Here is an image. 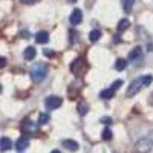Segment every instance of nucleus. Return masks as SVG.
Here are the masks:
<instances>
[{
    "label": "nucleus",
    "instance_id": "f257e3e1",
    "mask_svg": "<svg viewBox=\"0 0 153 153\" xmlns=\"http://www.w3.org/2000/svg\"><path fill=\"white\" fill-rule=\"evenodd\" d=\"M48 74V65L46 63H37L31 69V78L34 83H40L45 80V76Z\"/></svg>",
    "mask_w": 153,
    "mask_h": 153
},
{
    "label": "nucleus",
    "instance_id": "f03ea898",
    "mask_svg": "<svg viewBox=\"0 0 153 153\" xmlns=\"http://www.w3.org/2000/svg\"><path fill=\"white\" fill-rule=\"evenodd\" d=\"M86 68L87 66H86V60L84 58H76V60L72 61V65H71V71L75 75H81L86 71Z\"/></svg>",
    "mask_w": 153,
    "mask_h": 153
},
{
    "label": "nucleus",
    "instance_id": "7ed1b4c3",
    "mask_svg": "<svg viewBox=\"0 0 153 153\" xmlns=\"http://www.w3.org/2000/svg\"><path fill=\"white\" fill-rule=\"evenodd\" d=\"M144 87V84H143V78H136L135 81H132V84L129 86V89H127V94H126V97L127 98H130V97H133V95H136L141 89Z\"/></svg>",
    "mask_w": 153,
    "mask_h": 153
},
{
    "label": "nucleus",
    "instance_id": "20e7f679",
    "mask_svg": "<svg viewBox=\"0 0 153 153\" xmlns=\"http://www.w3.org/2000/svg\"><path fill=\"white\" fill-rule=\"evenodd\" d=\"M61 103H63V100H61L60 97L51 95V97H48V98H46L45 106H46V109H49V110H54V109L60 107V106H61Z\"/></svg>",
    "mask_w": 153,
    "mask_h": 153
},
{
    "label": "nucleus",
    "instance_id": "39448f33",
    "mask_svg": "<svg viewBox=\"0 0 153 153\" xmlns=\"http://www.w3.org/2000/svg\"><path fill=\"white\" fill-rule=\"evenodd\" d=\"M22 130H23L25 133H34V132L38 130V127H37V124H34L31 120H25V121L22 123Z\"/></svg>",
    "mask_w": 153,
    "mask_h": 153
},
{
    "label": "nucleus",
    "instance_id": "423d86ee",
    "mask_svg": "<svg viewBox=\"0 0 153 153\" xmlns=\"http://www.w3.org/2000/svg\"><path fill=\"white\" fill-rule=\"evenodd\" d=\"M29 147V138L28 136H22V138H19L17 139V143H16V149L19 150V152H25Z\"/></svg>",
    "mask_w": 153,
    "mask_h": 153
},
{
    "label": "nucleus",
    "instance_id": "0eeeda50",
    "mask_svg": "<svg viewBox=\"0 0 153 153\" xmlns=\"http://www.w3.org/2000/svg\"><path fill=\"white\" fill-rule=\"evenodd\" d=\"M83 20V12L81 9H74L72 14H71V23L72 25H80Z\"/></svg>",
    "mask_w": 153,
    "mask_h": 153
},
{
    "label": "nucleus",
    "instance_id": "6e6552de",
    "mask_svg": "<svg viewBox=\"0 0 153 153\" xmlns=\"http://www.w3.org/2000/svg\"><path fill=\"white\" fill-rule=\"evenodd\" d=\"M35 42H37L38 45H45V43H48V42H49V34H48L46 31L37 32V34H35Z\"/></svg>",
    "mask_w": 153,
    "mask_h": 153
},
{
    "label": "nucleus",
    "instance_id": "1a4fd4ad",
    "mask_svg": "<svg viewBox=\"0 0 153 153\" xmlns=\"http://www.w3.org/2000/svg\"><path fill=\"white\" fill-rule=\"evenodd\" d=\"M61 144H63V147H65V149H68L71 152H76V150H78V143L74 141V139H65Z\"/></svg>",
    "mask_w": 153,
    "mask_h": 153
},
{
    "label": "nucleus",
    "instance_id": "9d476101",
    "mask_svg": "<svg viewBox=\"0 0 153 153\" xmlns=\"http://www.w3.org/2000/svg\"><path fill=\"white\" fill-rule=\"evenodd\" d=\"M141 55H143V48L141 46H136V48H133L130 52H129V61H133V60L139 58Z\"/></svg>",
    "mask_w": 153,
    "mask_h": 153
},
{
    "label": "nucleus",
    "instance_id": "9b49d317",
    "mask_svg": "<svg viewBox=\"0 0 153 153\" xmlns=\"http://www.w3.org/2000/svg\"><path fill=\"white\" fill-rule=\"evenodd\" d=\"M35 55H37V51L32 46H28L26 49H25V52H23V57L26 58V60H34Z\"/></svg>",
    "mask_w": 153,
    "mask_h": 153
},
{
    "label": "nucleus",
    "instance_id": "f8f14e48",
    "mask_svg": "<svg viewBox=\"0 0 153 153\" xmlns=\"http://www.w3.org/2000/svg\"><path fill=\"white\" fill-rule=\"evenodd\" d=\"M11 147H12V143H11L9 138L3 136L2 139H0V150H2V152H8Z\"/></svg>",
    "mask_w": 153,
    "mask_h": 153
},
{
    "label": "nucleus",
    "instance_id": "ddd939ff",
    "mask_svg": "<svg viewBox=\"0 0 153 153\" xmlns=\"http://www.w3.org/2000/svg\"><path fill=\"white\" fill-rule=\"evenodd\" d=\"M113 95H115V92L112 91L110 87H109V89H104V91L100 92V97L103 98V100H110V98H113Z\"/></svg>",
    "mask_w": 153,
    "mask_h": 153
},
{
    "label": "nucleus",
    "instance_id": "4468645a",
    "mask_svg": "<svg viewBox=\"0 0 153 153\" xmlns=\"http://www.w3.org/2000/svg\"><path fill=\"white\" fill-rule=\"evenodd\" d=\"M133 3H135V0H121V5H123V9L126 12H130L132 8H133Z\"/></svg>",
    "mask_w": 153,
    "mask_h": 153
},
{
    "label": "nucleus",
    "instance_id": "2eb2a0df",
    "mask_svg": "<svg viewBox=\"0 0 153 153\" xmlns=\"http://www.w3.org/2000/svg\"><path fill=\"white\" fill-rule=\"evenodd\" d=\"M76 110H78V113L81 115V117H84V115L87 113V110H89V106H87L86 101H81V103H78V107H76Z\"/></svg>",
    "mask_w": 153,
    "mask_h": 153
},
{
    "label": "nucleus",
    "instance_id": "dca6fc26",
    "mask_svg": "<svg viewBox=\"0 0 153 153\" xmlns=\"http://www.w3.org/2000/svg\"><path fill=\"white\" fill-rule=\"evenodd\" d=\"M129 25H130V22L127 20V19H123V20H120V23H118V32H124L127 28H129Z\"/></svg>",
    "mask_w": 153,
    "mask_h": 153
},
{
    "label": "nucleus",
    "instance_id": "f3484780",
    "mask_svg": "<svg viewBox=\"0 0 153 153\" xmlns=\"http://www.w3.org/2000/svg\"><path fill=\"white\" fill-rule=\"evenodd\" d=\"M126 66H127V61L124 58H118L117 63H115V69H117V71H124Z\"/></svg>",
    "mask_w": 153,
    "mask_h": 153
},
{
    "label": "nucleus",
    "instance_id": "a211bd4d",
    "mask_svg": "<svg viewBox=\"0 0 153 153\" xmlns=\"http://www.w3.org/2000/svg\"><path fill=\"white\" fill-rule=\"evenodd\" d=\"M100 37H101V32L98 29H95V31H92L91 34H89V38H91V42H94V43L100 40Z\"/></svg>",
    "mask_w": 153,
    "mask_h": 153
},
{
    "label": "nucleus",
    "instance_id": "6ab92c4d",
    "mask_svg": "<svg viewBox=\"0 0 153 153\" xmlns=\"http://www.w3.org/2000/svg\"><path fill=\"white\" fill-rule=\"evenodd\" d=\"M48 123H49V115L48 113H42L40 118H38V124L43 126V124H48Z\"/></svg>",
    "mask_w": 153,
    "mask_h": 153
},
{
    "label": "nucleus",
    "instance_id": "aec40b11",
    "mask_svg": "<svg viewBox=\"0 0 153 153\" xmlns=\"http://www.w3.org/2000/svg\"><path fill=\"white\" fill-rule=\"evenodd\" d=\"M104 139V141H109V139H112V132H110V129H104L103 130V136H101Z\"/></svg>",
    "mask_w": 153,
    "mask_h": 153
},
{
    "label": "nucleus",
    "instance_id": "412c9836",
    "mask_svg": "<svg viewBox=\"0 0 153 153\" xmlns=\"http://www.w3.org/2000/svg\"><path fill=\"white\" fill-rule=\"evenodd\" d=\"M141 78H143V84L144 86H150L152 81H153V76L152 75H146V76H141Z\"/></svg>",
    "mask_w": 153,
    "mask_h": 153
},
{
    "label": "nucleus",
    "instance_id": "4be33fe9",
    "mask_svg": "<svg viewBox=\"0 0 153 153\" xmlns=\"http://www.w3.org/2000/svg\"><path fill=\"white\" fill-rule=\"evenodd\" d=\"M121 86H123V80H117V81H113V84L110 86V89L115 92V91H117V89H120Z\"/></svg>",
    "mask_w": 153,
    "mask_h": 153
},
{
    "label": "nucleus",
    "instance_id": "5701e85b",
    "mask_svg": "<svg viewBox=\"0 0 153 153\" xmlns=\"http://www.w3.org/2000/svg\"><path fill=\"white\" fill-rule=\"evenodd\" d=\"M101 123L106 124V126H109V124H112V118H110V117H103V118H101Z\"/></svg>",
    "mask_w": 153,
    "mask_h": 153
},
{
    "label": "nucleus",
    "instance_id": "b1692460",
    "mask_svg": "<svg viewBox=\"0 0 153 153\" xmlns=\"http://www.w3.org/2000/svg\"><path fill=\"white\" fill-rule=\"evenodd\" d=\"M43 54H45L46 57H54V55H55L54 51H49V49H43Z\"/></svg>",
    "mask_w": 153,
    "mask_h": 153
},
{
    "label": "nucleus",
    "instance_id": "393cba45",
    "mask_svg": "<svg viewBox=\"0 0 153 153\" xmlns=\"http://www.w3.org/2000/svg\"><path fill=\"white\" fill-rule=\"evenodd\" d=\"M37 2H38V0H22V3H25V5H34Z\"/></svg>",
    "mask_w": 153,
    "mask_h": 153
},
{
    "label": "nucleus",
    "instance_id": "a878e982",
    "mask_svg": "<svg viewBox=\"0 0 153 153\" xmlns=\"http://www.w3.org/2000/svg\"><path fill=\"white\" fill-rule=\"evenodd\" d=\"M5 66H6V58L0 57V68H5Z\"/></svg>",
    "mask_w": 153,
    "mask_h": 153
},
{
    "label": "nucleus",
    "instance_id": "bb28decb",
    "mask_svg": "<svg viewBox=\"0 0 153 153\" xmlns=\"http://www.w3.org/2000/svg\"><path fill=\"white\" fill-rule=\"evenodd\" d=\"M149 103L153 106V94H152V95H150V98H149Z\"/></svg>",
    "mask_w": 153,
    "mask_h": 153
},
{
    "label": "nucleus",
    "instance_id": "cd10ccee",
    "mask_svg": "<svg viewBox=\"0 0 153 153\" xmlns=\"http://www.w3.org/2000/svg\"><path fill=\"white\" fill-rule=\"evenodd\" d=\"M51 153H61V152H60V150H52Z\"/></svg>",
    "mask_w": 153,
    "mask_h": 153
},
{
    "label": "nucleus",
    "instance_id": "c85d7f7f",
    "mask_svg": "<svg viewBox=\"0 0 153 153\" xmlns=\"http://www.w3.org/2000/svg\"><path fill=\"white\" fill-rule=\"evenodd\" d=\"M68 2H71V3H74V2H76V0H68Z\"/></svg>",
    "mask_w": 153,
    "mask_h": 153
},
{
    "label": "nucleus",
    "instance_id": "c756f323",
    "mask_svg": "<svg viewBox=\"0 0 153 153\" xmlns=\"http://www.w3.org/2000/svg\"><path fill=\"white\" fill-rule=\"evenodd\" d=\"M0 94H2V84H0Z\"/></svg>",
    "mask_w": 153,
    "mask_h": 153
}]
</instances>
